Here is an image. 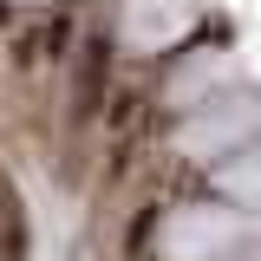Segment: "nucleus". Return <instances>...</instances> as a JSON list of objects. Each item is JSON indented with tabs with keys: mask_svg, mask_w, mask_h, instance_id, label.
Returning a JSON list of instances; mask_svg holds the SVG:
<instances>
[{
	"mask_svg": "<svg viewBox=\"0 0 261 261\" xmlns=\"http://www.w3.org/2000/svg\"><path fill=\"white\" fill-rule=\"evenodd\" d=\"M248 130H255V111H235V118H209V111H202L196 124H183V150H209V157H216L228 144H242Z\"/></svg>",
	"mask_w": 261,
	"mask_h": 261,
	"instance_id": "f03ea898",
	"label": "nucleus"
},
{
	"mask_svg": "<svg viewBox=\"0 0 261 261\" xmlns=\"http://www.w3.org/2000/svg\"><path fill=\"white\" fill-rule=\"evenodd\" d=\"M248 235V222L242 216H228V209H209V202H196V209H176L170 222H163V255L170 261H209L222 255L228 242H242Z\"/></svg>",
	"mask_w": 261,
	"mask_h": 261,
	"instance_id": "f257e3e1",
	"label": "nucleus"
}]
</instances>
